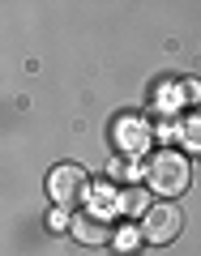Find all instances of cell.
Here are the masks:
<instances>
[{
	"label": "cell",
	"instance_id": "obj_3",
	"mask_svg": "<svg viewBox=\"0 0 201 256\" xmlns=\"http://www.w3.org/2000/svg\"><path fill=\"white\" fill-rule=\"evenodd\" d=\"M180 226H184V218H180V210L175 205H150V214H146V222H141V235L150 239V244H171L175 235H180Z\"/></svg>",
	"mask_w": 201,
	"mask_h": 256
},
{
	"label": "cell",
	"instance_id": "obj_2",
	"mask_svg": "<svg viewBox=\"0 0 201 256\" xmlns=\"http://www.w3.org/2000/svg\"><path fill=\"white\" fill-rule=\"evenodd\" d=\"M86 192H90V180L77 162H60L52 175H47V196L56 201V210H69V205L86 201Z\"/></svg>",
	"mask_w": 201,
	"mask_h": 256
},
{
	"label": "cell",
	"instance_id": "obj_6",
	"mask_svg": "<svg viewBox=\"0 0 201 256\" xmlns=\"http://www.w3.org/2000/svg\"><path fill=\"white\" fill-rule=\"evenodd\" d=\"M107 235V226H103L99 218H90V222H77V239H86V244H90V239H103Z\"/></svg>",
	"mask_w": 201,
	"mask_h": 256
},
{
	"label": "cell",
	"instance_id": "obj_4",
	"mask_svg": "<svg viewBox=\"0 0 201 256\" xmlns=\"http://www.w3.org/2000/svg\"><path fill=\"white\" fill-rule=\"evenodd\" d=\"M120 210H124V214H150L146 192H141V188H128V192H120Z\"/></svg>",
	"mask_w": 201,
	"mask_h": 256
},
{
	"label": "cell",
	"instance_id": "obj_7",
	"mask_svg": "<svg viewBox=\"0 0 201 256\" xmlns=\"http://www.w3.org/2000/svg\"><path fill=\"white\" fill-rule=\"evenodd\" d=\"M52 230H69V214H64V210L52 214Z\"/></svg>",
	"mask_w": 201,
	"mask_h": 256
},
{
	"label": "cell",
	"instance_id": "obj_8",
	"mask_svg": "<svg viewBox=\"0 0 201 256\" xmlns=\"http://www.w3.org/2000/svg\"><path fill=\"white\" fill-rule=\"evenodd\" d=\"M184 137H188V141H201V124H197V120H192V124L184 128Z\"/></svg>",
	"mask_w": 201,
	"mask_h": 256
},
{
	"label": "cell",
	"instance_id": "obj_1",
	"mask_svg": "<svg viewBox=\"0 0 201 256\" xmlns=\"http://www.w3.org/2000/svg\"><path fill=\"white\" fill-rule=\"evenodd\" d=\"M188 180H192V171H188V158L180 150H158V154H150V162H146L150 192H158V196H180L188 188Z\"/></svg>",
	"mask_w": 201,
	"mask_h": 256
},
{
	"label": "cell",
	"instance_id": "obj_5",
	"mask_svg": "<svg viewBox=\"0 0 201 256\" xmlns=\"http://www.w3.org/2000/svg\"><path fill=\"white\" fill-rule=\"evenodd\" d=\"M111 244H116V252L133 256V252H137V230H133V226H128V230H116V239H111Z\"/></svg>",
	"mask_w": 201,
	"mask_h": 256
}]
</instances>
